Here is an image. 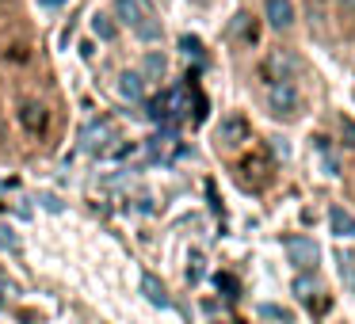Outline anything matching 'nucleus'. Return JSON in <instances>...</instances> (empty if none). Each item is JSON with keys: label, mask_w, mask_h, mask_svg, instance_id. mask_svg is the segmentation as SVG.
<instances>
[{"label": "nucleus", "mask_w": 355, "mask_h": 324, "mask_svg": "<svg viewBox=\"0 0 355 324\" xmlns=\"http://www.w3.org/2000/svg\"><path fill=\"white\" fill-rule=\"evenodd\" d=\"M115 16L138 35L141 42H161V24L146 0H115Z\"/></svg>", "instance_id": "1"}, {"label": "nucleus", "mask_w": 355, "mask_h": 324, "mask_svg": "<svg viewBox=\"0 0 355 324\" xmlns=\"http://www.w3.org/2000/svg\"><path fill=\"white\" fill-rule=\"evenodd\" d=\"M187 115V88H168L157 100H149V118L161 123L164 130H176V123Z\"/></svg>", "instance_id": "2"}, {"label": "nucleus", "mask_w": 355, "mask_h": 324, "mask_svg": "<svg viewBox=\"0 0 355 324\" xmlns=\"http://www.w3.org/2000/svg\"><path fill=\"white\" fill-rule=\"evenodd\" d=\"M298 103H302V96H298V88H294V80H279V84H271L268 88V107H271V115H298Z\"/></svg>", "instance_id": "3"}, {"label": "nucleus", "mask_w": 355, "mask_h": 324, "mask_svg": "<svg viewBox=\"0 0 355 324\" xmlns=\"http://www.w3.org/2000/svg\"><path fill=\"white\" fill-rule=\"evenodd\" d=\"M283 248H286V255H291L294 267H302V271L317 267V255H321V248H317L309 237H286Z\"/></svg>", "instance_id": "4"}, {"label": "nucleus", "mask_w": 355, "mask_h": 324, "mask_svg": "<svg viewBox=\"0 0 355 324\" xmlns=\"http://www.w3.org/2000/svg\"><path fill=\"white\" fill-rule=\"evenodd\" d=\"M241 141H248V123L241 115H230V118H222V126H218V145H225V149H237Z\"/></svg>", "instance_id": "5"}, {"label": "nucleus", "mask_w": 355, "mask_h": 324, "mask_svg": "<svg viewBox=\"0 0 355 324\" xmlns=\"http://www.w3.org/2000/svg\"><path fill=\"white\" fill-rule=\"evenodd\" d=\"M263 12H268V24L275 27V31H286V27L294 24V4L291 0H268Z\"/></svg>", "instance_id": "6"}, {"label": "nucleus", "mask_w": 355, "mask_h": 324, "mask_svg": "<svg viewBox=\"0 0 355 324\" xmlns=\"http://www.w3.org/2000/svg\"><path fill=\"white\" fill-rule=\"evenodd\" d=\"M329 225H332V233H336L340 240H352L355 237V214H347L344 206H332L329 210Z\"/></svg>", "instance_id": "7"}, {"label": "nucleus", "mask_w": 355, "mask_h": 324, "mask_svg": "<svg viewBox=\"0 0 355 324\" xmlns=\"http://www.w3.org/2000/svg\"><path fill=\"white\" fill-rule=\"evenodd\" d=\"M141 92H146V77L141 73H123L119 77V96L123 100H141Z\"/></svg>", "instance_id": "8"}, {"label": "nucleus", "mask_w": 355, "mask_h": 324, "mask_svg": "<svg viewBox=\"0 0 355 324\" xmlns=\"http://www.w3.org/2000/svg\"><path fill=\"white\" fill-rule=\"evenodd\" d=\"M141 294L149 298V305H157V309H168L172 301H168V294H164V286L157 282L153 275H141Z\"/></svg>", "instance_id": "9"}, {"label": "nucleus", "mask_w": 355, "mask_h": 324, "mask_svg": "<svg viewBox=\"0 0 355 324\" xmlns=\"http://www.w3.org/2000/svg\"><path fill=\"white\" fill-rule=\"evenodd\" d=\"M19 118H24V126L31 134L46 130V107H39V103H24V111H19Z\"/></svg>", "instance_id": "10"}, {"label": "nucleus", "mask_w": 355, "mask_h": 324, "mask_svg": "<svg viewBox=\"0 0 355 324\" xmlns=\"http://www.w3.org/2000/svg\"><path fill=\"white\" fill-rule=\"evenodd\" d=\"M92 35H96V39H103V42H115L119 27L111 24V19L103 16V12H96V16H92Z\"/></svg>", "instance_id": "11"}, {"label": "nucleus", "mask_w": 355, "mask_h": 324, "mask_svg": "<svg viewBox=\"0 0 355 324\" xmlns=\"http://www.w3.org/2000/svg\"><path fill=\"white\" fill-rule=\"evenodd\" d=\"M141 69H146V77L161 80V77H164V69H168V65H164V57L157 54V50H149V54H146V65H141Z\"/></svg>", "instance_id": "12"}, {"label": "nucleus", "mask_w": 355, "mask_h": 324, "mask_svg": "<svg viewBox=\"0 0 355 324\" xmlns=\"http://www.w3.org/2000/svg\"><path fill=\"white\" fill-rule=\"evenodd\" d=\"M313 290H317V278L313 275H298V278H294V294H298V298H309Z\"/></svg>", "instance_id": "13"}, {"label": "nucleus", "mask_w": 355, "mask_h": 324, "mask_svg": "<svg viewBox=\"0 0 355 324\" xmlns=\"http://www.w3.org/2000/svg\"><path fill=\"white\" fill-rule=\"evenodd\" d=\"M180 50H184V54H195V57H199V54H202V42L191 39V35H184V39H180Z\"/></svg>", "instance_id": "14"}, {"label": "nucleus", "mask_w": 355, "mask_h": 324, "mask_svg": "<svg viewBox=\"0 0 355 324\" xmlns=\"http://www.w3.org/2000/svg\"><path fill=\"white\" fill-rule=\"evenodd\" d=\"M218 290H225L230 298H237V278H233V275H218Z\"/></svg>", "instance_id": "15"}, {"label": "nucleus", "mask_w": 355, "mask_h": 324, "mask_svg": "<svg viewBox=\"0 0 355 324\" xmlns=\"http://www.w3.org/2000/svg\"><path fill=\"white\" fill-rule=\"evenodd\" d=\"M16 233H12V225H0V248H16Z\"/></svg>", "instance_id": "16"}, {"label": "nucleus", "mask_w": 355, "mask_h": 324, "mask_svg": "<svg viewBox=\"0 0 355 324\" xmlns=\"http://www.w3.org/2000/svg\"><path fill=\"white\" fill-rule=\"evenodd\" d=\"M199 278H202V260L195 255V260H191V267H187V282H199Z\"/></svg>", "instance_id": "17"}, {"label": "nucleus", "mask_w": 355, "mask_h": 324, "mask_svg": "<svg viewBox=\"0 0 355 324\" xmlns=\"http://www.w3.org/2000/svg\"><path fill=\"white\" fill-rule=\"evenodd\" d=\"M340 130L347 134V145H355V123L352 118H340Z\"/></svg>", "instance_id": "18"}, {"label": "nucleus", "mask_w": 355, "mask_h": 324, "mask_svg": "<svg viewBox=\"0 0 355 324\" xmlns=\"http://www.w3.org/2000/svg\"><path fill=\"white\" fill-rule=\"evenodd\" d=\"M42 202H46V210H54V214H58V210H62V202H58L54 195H42Z\"/></svg>", "instance_id": "19"}, {"label": "nucleus", "mask_w": 355, "mask_h": 324, "mask_svg": "<svg viewBox=\"0 0 355 324\" xmlns=\"http://www.w3.org/2000/svg\"><path fill=\"white\" fill-rule=\"evenodd\" d=\"M65 0H42V8H62Z\"/></svg>", "instance_id": "20"}, {"label": "nucleus", "mask_w": 355, "mask_h": 324, "mask_svg": "<svg viewBox=\"0 0 355 324\" xmlns=\"http://www.w3.org/2000/svg\"><path fill=\"white\" fill-rule=\"evenodd\" d=\"M0 138H4V123H0Z\"/></svg>", "instance_id": "21"}]
</instances>
